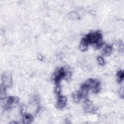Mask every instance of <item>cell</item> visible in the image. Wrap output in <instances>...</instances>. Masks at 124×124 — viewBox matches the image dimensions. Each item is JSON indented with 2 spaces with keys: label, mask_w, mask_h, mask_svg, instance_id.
<instances>
[{
  "label": "cell",
  "mask_w": 124,
  "mask_h": 124,
  "mask_svg": "<svg viewBox=\"0 0 124 124\" xmlns=\"http://www.w3.org/2000/svg\"><path fill=\"white\" fill-rule=\"evenodd\" d=\"M101 34L99 31L91 32L88 34L82 39L88 45L90 44H96L97 46H102Z\"/></svg>",
  "instance_id": "6da1fadb"
},
{
  "label": "cell",
  "mask_w": 124,
  "mask_h": 124,
  "mask_svg": "<svg viewBox=\"0 0 124 124\" xmlns=\"http://www.w3.org/2000/svg\"><path fill=\"white\" fill-rule=\"evenodd\" d=\"M85 83L88 86L89 90H91L94 93H98L100 90V83L97 80L89 79Z\"/></svg>",
  "instance_id": "7a4b0ae2"
},
{
  "label": "cell",
  "mask_w": 124,
  "mask_h": 124,
  "mask_svg": "<svg viewBox=\"0 0 124 124\" xmlns=\"http://www.w3.org/2000/svg\"><path fill=\"white\" fill-rule=\"evenodd\" d=\"M66 72L63 68H61L56 70L54 74L53 79L56 85H59L61 80L67 76Z\"/></svg>",
  "instance_id": "3957f363"
},
{
  "label": "cell",
  "mask_w": 124,
  "mask_h": 124,
  "mask_svg": "<svg viewBox=\"0 0 124 124\" xmlns=\"http://www.w3.org/2000/svg\"><path fill=\"white\" fill-rule=\"evenodd\" d=\"M18 99L16 97L10 96L4 102L3 107L6 109H8L14 107L18 102Z\"/></svg>",
  "instance_id": "277c9868"
},
{
  "label": "cell",
  "mask_w": 124,
  "mask_h": 124,
  "mask_svg": "<svg viewBox=\"0 0 124 124\" xmlns=\"http://www.w3.org/2000/svg\"><path fill=\"white\" fill-rule=\"evenodd\" d=\"M66 98L65 96L59 95L58 97V99L57 101V107L59 108H63L66 104Z\"/></svg>",
  "instance_id": "5b68a950"
},
{
  "label": "cell",
  "mask_w": 124,
  "mask_h": 124,
  "mask_svg": "<svg viewBox=\"0 0 124 124\" xmlns=\"http://www.w3.org/2000/svg\"><path fill=\"white\" fill-rule=\"evenodd\" d=\"M2 84H3L5 87H9L11 86L12 84V78L10 74H4L2 78Z\"/></svg>",
  "instance_id": "8992f818"
},
{
  "label": "cell",
  "mask_w": 124,
  "mask_h": 124,
  "mask_svg": "<svg viewBox=\"0 0 124 124\" xmlns=\"http://www.w3.org/2000/svg\"><path fill=\"white\" fill-rule=\"evenodd\" d=\"M73 98L75 102L78 103L83 97L80 91H76L73 93Z\"/></svg>",
  "instance_id": "52a82bcc"
},
{
  "label": "cell",
  "mask_w": 124,
  "mask_h": 124,
  "mask_svg": "<svg viewBox=\"0 0 124 124\" xmlns=\"http://www.w3.org/2000/svg\"><path fill=\"white\" fill-rule=\"evenodd\" d=\"M33 120L32 116L29 113H25L23 117V122L24 124H30Z\"/></svg>",
  "instance_id": "ba28073f"
},
{
  "label": "cell",
  "mask_w": 124,
  "mask_h": 124,
  "mask_svg": "<svg viewBox=\"0 0 124 124\" xmlns=\"http://www.w3.org/2000/svg\"><path fill=\"white\" fill-rule=\"evenodd\" d=\"M112 52V47L109 46H106L104 47L103 50V54L105 56H108L110 55Z\"/></svg>",
  "instance_id": "9c48e42d"
},
{
  "label": "cell",
  "mask_w": 124,
  "mask_h": 124,
  "mask_svg": "<svg viewBox=\"0 0 124 124\" xmlns=\"http://www.w3.org/2000/svg\"><path fill=\"white\" fill-rule=\"evenodd\" d=\"M0 96L1 99L5 98L6 97V92H5V86L1 83L0 86Z\"/></svg>",
  "instance_id": "30bf717a"
},
{
  "label": "cell",
  "mask_w": 124,
  "mask_h": 124,
  "mask_svg": "<svg viewBox=\"0 0 124 124\" xmlns=\"http://www.w3.org/2000/svg\"><path fill=\"white\" fill-rule=\"evenodd\" d=\"M88 44L86 43L83 39L81 40L79 45V49L82 51L86 50L88 47Z\"/></svg>",
  "instance_id": "8fae6325"
},
{
  "label": "cell",
  "mask_w": 124,
  "mask_h": 124,
  "mask_svg": "<svg viewBox=\"0 0 124 124\" xmlns=\"http://www.w3.org/2000/svg\"><path fill=\"white\" fill-rule=\"evenodd\" d=\"M117 80H118V81L119 82H121L124 79V74L123 71H119L117 74Z\"/></svg>",
  "instance_id": "7c38bea8"
},
{
  "label": "cell",
  "mask_w": 124,
  "mask_h": 124,
  "mask_svg": "<svg viewBox=\"0 0 124 124\" xmlns=\"http://www.w3.org/2000/svg\"><path fill=\"white\" fill-rule=\"evenodd\" d=\"M97 61H98V62H99V63L100 65H104V64H105V61H104V59H103L102 57H100V56L98 57V58H97Z\"/></svg>",
  "instance_id": "4fadbf2b"
},
{
  "label": "cell",
  "mask_w": 124,
  "mask_h": 124,
  "mask_svg": "<svg viewBox=\"0 0 124 124\" xmlns=\"http://www.w3.org/2000/svg\"><path fill=\"white\" fill-rule=\"evenodd\" d=\"M120 93H120V95L122 97H123L124 96V90H123V88H121L120 91Z\"/></svg>",
  "instance_id": "5bb4252c"
}]
</instances>
